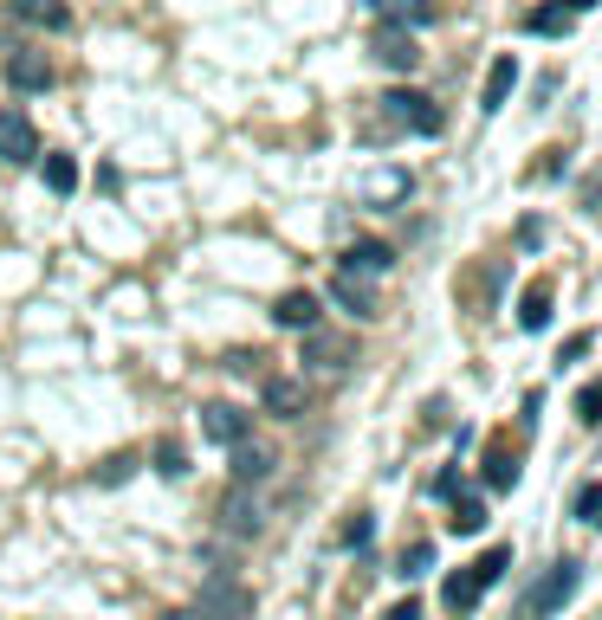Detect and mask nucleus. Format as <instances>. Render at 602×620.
<instances>
[{
  "label": "nucleus",
  "mask_w": 602,
  "mask_h": 620,
  "mask_svg": "<svg viewBox=\"0 0 602 620\" xmlns=\"http://www.w3.org/2000/svg\"><path fill=\"white\" fill-rule=\"evenodd\" d=\"M576 582H583V562H570V556H564V562H551V576H544V582L531 588L525 608H531L538 620H551V614H558V608L570 601V594H576Z\"/></svg>",
  "instance_id": "obj_1"
},
{
  "label": "nucleus",
  "mask_w": 602,
  "mask_h": 620,
  "mask_svg": "<svg viewBox=\"0 0 602 620\" xmlns=\"http://www.w3.org/2000/svg\"><path fill=\"white\" fill-rule=\"evenodd\" d=\"M382 110H389L402 130H414V136H441V110L428 104L421 91H389V98H382Z\"/></svg>",
  "instance_id": "obj_2"
},
{
  "label": "nucleus",
  "mask_w": 602,
  "mask_h": 620,
  "mask_svg": "<svg viewBox=\"0 0 602 620\" xmlns=\"http://www.w3.org/2000/svg\"><path fill=\"white\" fill-rule=\"evenodd\" d=\"M221 530H233V537H260L265 530V498L260 491H227V505H221Z\"/></svg>",
  "instance_id": "obj_3"
},
{
  "label": "nucleus",
  "mask_w": 602,
  "mask_h": 620,
  "mask_svg": "<svg viewBox=\"0 0 602 620\" xmlns=\"http://www.w3.org/2000/svg\"><path fill=\"white\" fill-rule=\"evenodd\" d=\"M350 356H357V343H350V336H331V329H304V363L318 368V375H338V368H350Z\"/></svg>",
  "instance_id": "obj_4"
},
{
  "label": "nucleus",
  "mask_w": 602,
  "mask_h": 620,
  "mask_svg": "<svg viewBox=\"0 0 602 620\" xmlns=\"http://www.w3.org/2000/svg\"><path fill=\"white\" fill-rule=\"evenodd\" d=\"M201 614L208 620H247L253 614V594L240 582H227V576H214V582L201 588Z\"/></svg>",
  "instance_id": "obj_5"
},
{
  "label": "nucleus",
  "mask_w": 602,
  "mask_h": 620,
  "mask_svg": "<svg viewBox=\"0 0 602 620\" xmlns=\"http://www.w3.org/2000/svg\"><path fill=\"white\" fill-rule=\"evenodd\" d=\"M265 414H279V420H299L304 407H311V388H304V375H272L260 388Z\"/></svg>",
  "instance_id": "obj_6"
},
{
  "label": "nucleus",
  "mask_w": 602,
  "mask_h": 620,
  "mask_svg": "<svg viewBox=\"0 0 602 620\" xmlns=\"http://www.w3.org/2000/svg\"><path fill=\"white\" fill-rule=\"evenodd\" d=\"M0 162H39V130L20 110H0Z\"/></svg>",
  "instance_id": "obj_7"
},
{
  "label": "nucleus",
  "mask_w": 602,
  "mask_h": 620,
  "mask_svg": "<svg viewBox=\"0 0 602 620\" xmlns=\"http://www.w3.org/2000/svg\"><path fill=\"white\" fill-rule=\"evenodd\" d=\"M227 472H233V485H240V491H260L265 478H272V453H265V446H253V439H240V446L227 453Z\"/></svg>",
  "instance_id": "obj_8"
},
{
  "label": "nucleus",
  "mask_w": 602,
  "mask_h": 620,
  "mask_svg": "<svg viewBox=\"0 0 602 620\" xmlns=\"http://www.w3.org/2000/svg\"><path fill=\"white\" fill-rule=\"evenodd\" d=\"M201 434L214 439V446H227V453H233V446L247 439V414H240L233 402H208V407H201Z\"/></svg>",
  "instance_id": "obj_9"
},
{
  "label": "nucleus",
  "mask_w": 602,
  "mask_h": 620,
  "mask_svg": "<svg viewBox=\"0 0 602 620\" xmlns=\"http://www.w3.org/2000/svg\"><path fill=\"white\" fill-rule=\"evenodd\" d=\"M377 59L389 72H414V65H421V45H414V33H402V27H377Z\"/></svg>",
  "instance_id": "obj_10"
},
{
  "label": "nucleus",
  "mask_w": 602,
  "mask_h": 620,
  "mask_svg": "<svg viewBox=\"0 0 602 620\" xmlns=\"http://www.w3.org/2000/svg\"><path fill=\"white\" fill-rule=\"evenodd\" d=\"M13 20H27L39 33H66V27H72V7H66V0H13Z\"/></svg>",
  "instance_id": "obj_11"
},
{
  "label": "nucleus",
  "mask_w": 602,
  "mask_h": 620,
  "mask_svg": "<svg viewBox=\"0 0 602 620\" xmlns=\"http://www.w3.org/2000/svg\"><path fill=\"white\" fill-rule=\"evenodd\" d=\"M389 265H395V253H389L382 240H357V246L343 253V272H350V278H382Z\"/></svg>",
  "instance_id": "obj_12"
},
{
  "label": "nucleus",
  "mask_w": 602,
  "mask_h": 620,
  "mask_svg": "<svg viewBox=\"0 0 602 620\" xmlns=\"http://www.w3.org/2000/svg\"><path fill=\"white\" fill-rule=\"evenodd\" d=\"M512 84H519V59L505 52V59H492V72H486V91H480V110H505V98H512Z\"/></svg>",
  "instance_id": "obj_13"
},
{
  "label": "nucleus",
  "mask_w": 602,
  "mask_h": 620,
  "mask_svg": "<svg viewBox=\"0 0 602 620\" xmlns=\"http://www.w3.org/2000/svg\"><path fill=\"white\" fill-rule=\"evenodd\" d=\"M272 324L279 329H318V297L311 292H285L272 304Z\"/></svg>",
  "instance_id": "obj_14"
},
{
  "label": "nucleus",
  "mask_w": 602,
  "mask_h": 620,
  "mask_svg": "<svg viewBox=\"0 0 602 620\" xmlns=\"http://www.w3.org/2000/svg\"><path fill=\"white\" fill-rule=\"evenodd\" d=\"M480 594H486V582H480V569H473V562H466L460 576H448V588H441V601H448L453 614H473V608H480Z\"/></svg>",
  "instance_id": "obj_15"
},
{
  "label": "nucleus",
  "mask_w": 602,
  "mask_h": 620,
  "mask_svg": "<svg viewBox=\"0 0 602 620\" xmlns=\"http://www.w3.org/2000/svg\"><path fill=\"white\" fill-rule=\"evenodd\" d=\"M370 7L382 13V27H402V33L434 20V0H370Z\"/></svg>",
  "instance_id": "obj_16"
},
{
  "label": "nucleus",
  "mask_w": 602,
  "mask_h": 620,
  "mask_svg": "<svg viewBox=\"0 0 602 620\" xmlns=\"http://www.w3.org/2000/svg\"><path fill=\"white\" fill-rule=\"evenodd\" d=\"M7 84L13 91H52V65L39 52H20V59H7Z\"/></svg>",
  "instance_id": "obj_17"
},
{
  "label": "nucleus",
  "mask_w": 602,
  "mask_h": 620,
  "mask_svg": "<svg viewBox=\"0 0 602 620\" xmlns=\"http://www.w3.org/2000/svg\"><path fill=\"white\" fill-rule=\"evenodd\" d=\"M331 297H338L350 317H377V292H370L363 278H350V272H338V278H331Z\"/></svg>",
  "instance_id": "obj_18"
},
{
  "label": "nucleus",
  "mask_w": 602,
  "mask_h": 620,
  "mask_svg": "<svg viewBox=\"0 0 602 620\" xmlns=\"http://www.w3.org/2000/svg\"><path fill=\"white\" fill-rule=\"evenodd\" d=\"M519 324H525V329H544V324H551V285H544V278H538V285L519 297Z\"/></svg>",
  "instance_id": "obj_19"
},
{
  "label": "nucleus",
  "mask_w": 602,
  "mask_h": 620,
  "mask_svg": "<svg viewBox=\"0 0 602 620\" xmlns=\"http://www.w3.org/2000/svg\"><path fill=\"white\" fill-rule=\"evenodd\" d=\"M39 175H46L52 194H72V187H78V162H72V155H46V162H39Z\"/></svg>",
  "instance_id": "obj_20"
},
{
  "label": "nucleus",
  "mask_w": 602,
  "mask_h": 620,
  "mask_svg": "<svg viewBox=\"0 0 602 620\" xmlns=\"http://www.w3.org/2000/svg\"><path fill=\"white\" fill-rule=\"evenodd\" d=\"M402 194H409V175H402V169H389V175H377V182L363 187V201H377V207L402 201Z\"/></svg>",
  "instance_id": "obj_21"
},
{
  "label": "nucleus",
  "mask_w": 602,
  "mask_h": 620,
  "mask_svg": "<svg viewBox=\"0 0 602 620\" xmlns=\"http://www.w3.org/2000/svg\"><path fill=\"white\" fill-rule=\"evenodd\" d=\"M448 524H453V530H460V537H473V530H486V505H480V498H460Z\"/></svg>",
  "instance_id": "obj_22"
},
{
  "label": "nucleus",
  "mask_w": 602,
  "mask_h": 620,
  "mask_svg": "<svg viewBox=\"0 0 602 620\" xmlns=\"http://www.w3.org/2000/svg\"><path fill=\"white\" fill-rule=\"evenodd\" d=\"M428 562H434V549H428V543H414V549H402L395 576H402V582H414V576H428Z\"/></svg>",
  "instance_id": "obj_23"
},
{
  "label": "nucleus",
  "mask_w": 602,
  "mask_h": 620,
  "mask_svg": "<svg viewBox=\"0 0 602 620\" xmlns=\"http://www.w3.org/2000/svg\"><path fill=\"white\" fill-rule=\"evenodd\" d=\"M486 478H492V485H499V491H505V485L519 478V459H512L505 446H492V459H486Z\"/></svg>",
  "instance_id": "obj_24"
},
{
  "label": "nucleus",
  "mask_w": 602,
  "mask_h": 620,
  "mask_svg": "<svg viewBox=\"0 0 602 620\" xmlns=\"http://www.w3.org/2000/svg\"><path fill=\"white\" fill-rule=\"evenodd\" d=\"M525 27H531V33H570V13H564V7H538Z\"/></svg>",
  "instance_id": "obj_25"
},
{
  "label": "nucleus",
  "mask_w": 602,
  "mask_h": 620,
  "mask_svg": "<svg viewBox=\"0 0 602 620\" xmlns=\"http://www.w3.org/2000/svg\"><path fill=\"white\" fill-rule=\"evenodd\" d=\"M576 420H583V427H602V382H590V388L576 395Z\"/></svg>",
  "instance_id": "obj_26"
},
{
  "label": "nucleus",
  "mask_w": 602,
  "mask_h": 620,
  "mask_svg": "<svg viewBox=\"0 0 602 620\" xmlns=\"http://www.w3.org/2000/svg\"><path fill=\"white\" fill-rule=\"evenodd\" d=\"M576 517H583V524H596V530H602V485H596V478H590V485L576 491Z\"/></svg>",
  "instance_id": "obj_27"
},
{
  "label": "nucleus",
  "mask_w": 602,
  "mask_h": 620,
  "mask_svg": "<svg viewBox=\"0 0 602 620\" xmlns=\"http://www.w3.org/2000/svg\"><path fill=\"white\" fill-rule=\"evenodd\" d=\"M155 472L182 478V472H189V453H182V446H155Z\"/></svg>",
  "instance_id": "obj_28"
},
{
  "label": "nucleus",
  "mask_w": 602,
  "mask_h": 620,
  "mask_svg": "<svg viewBox=\"0 0 602 620\" xmlns=\"http://www.w3.org/2000/svg\"><path fill=\"white\" fill-rule=\"evenodd\" d=\"M343 543H350V549H363V543H370V517H357V524L343 530Z\"/></svg>",
  "instance_id": "obj_29"
},
{
  "label": "nucleus",
  "mask_w": 602,
  "mask_h": 620,
  "mask_svg": "<svg viewBox=\"0 0 602 620\" xmlns=\"http://www.w3.org/2000/svg\"><path fill=\"white\" fill-rule=\"evenodd\" d=\"M389 620H421V608H414V601H402V608H389Z\"/></svg>",
  "instance_id": "obj_30"
},
{
  "label": "nucleus",
  "mask_w": 602,
  "mask_h": 620,
  "mask_svg": "<svg viewBox=\"0 0 602 620\" xmlns=\"http://www.w3.org/2000/svg\"><path fill=\"white\" fill-rule=\"evenodd\" d=\"M558 7H564V13H583V7H596V0H558Z\"/></svg>",
  "instance_id": "obj_31"
},
{
  "label": "nucleus",
  "mask_w": 602,
  "mask_h": 620,
  "mask_svg": "<svg viewBox=\"0 0 602 620\" xmlns=\"http://www.w3.org/2000/svg\"><path fill=\"white\" fill-rule=\"evenodd\" d=\"M169 620H208V614H201V608H182V614H169Z\"/></svg>",
  "instance_id": "obj_32"
}]
</instances>
